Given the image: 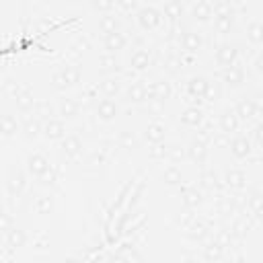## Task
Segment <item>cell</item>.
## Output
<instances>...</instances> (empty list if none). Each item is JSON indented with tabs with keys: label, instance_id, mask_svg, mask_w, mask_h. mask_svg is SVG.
Segmentation results:
<instances>
[{
	"label": "cell",
	"instance_id": "6da1fadb",
	"mask_svg": "<svg viewBox=\"0 0 263 263\" xmlns=\"http://www.w3.org/2000/svg\"><path fill=\"white\" fill-rule=\"evenodd\" d=\"M78 80H80V68L78 66H66L52 76V82H54L56 89H68V86L76 84Z\"/></svg>",
	"mask_w": 263,
	"mask_h": 263
},
{
	"label": "cell",
	"instance_id": "7a4b0ae2",
	"mask_svg": "<svg viewBox=\"0 0 263 263\" xmlns=\"http://www.w3.org/2000/svg\"><path fill=\"white\" fill-rule=\"evenodd\" d=\"M138 23L144 31H154L162 23V13L152 9V7H144V9L138 11Z\"/></svg>",
	"mask_w": 263,
	"mask_h": 263
},
{
	"label": "cell",
	"instance_id": "3957f363",
	"mask_svg": "<svg viewBox=\"0 0 263 263\" xmlns=\"http://www.w3.org/2000/svg\"><path fill=\"white\" fill-rule=\"evenodd\" d=\"M27 185V177H25V173L17 166H11V173H9V194L11 198H21L23 189Z\"/></svg>",
	"mask_w": 263,
	"mask_h": 263
},
{
	"label": "cell",
	"instance_id": "277c9868",
	"mask_svg": "<svg viewBox=\"0 0 263 263\" xmlns=\"http://www.w3.org/2000/svg\"><path fill=\"white\" fill-rule=\"evenodd\" d=\"M27 169H29V173L33 175V177L41 179L43 175L47 173V169H50V162H47V158L43 154H31L27 158Z\"/></svg>",
	"mask_w": 263,
	"mask_h": 263
},
{
	"label": "cell",
	"instance_id": "5b68a950",
	"mask_svg": "<svg viewBox=\"0 0 263 263\" xmlns=\"http://www.w3.org/2000/svg\"><path fill=\"white\" fill-rule=\"evenodd\" d=\"M192 17L200 23H208L214 17V9L210 0H196V5L192 7Z\"/></svg>",
	"mask_w": 263,
	"mask_h": 263
},
{
	"label": "cell",
	"instance_id": "8992f818",
	"mask_svg": "<svg viewBox=\"0 0 263 263\" xmlns=\"http://www.w3.org/2000/svg\"><path fill=\"white\" fill-rule=\"evenodd\" d=\"M236 58H238V50H236V45H230V43L220 45L218 52H216V62H218V66H222V68L234 64Z\"/></svg>",
	"mask_w": 263,
	"mask_h": 263
},
{
	"label": "cell",
	"instance_id": "52a82bcc",
	"mask_svg": "<svg viewBox=\"0 0 263 263\" xmlns=\"http://www.w3.org/2000/svg\"><path fill=\"white\" fill-rule=\"evenodd\" d=\"M117 111H119L117 103H115L113 99H109V97H105V99H101V101L97 103V117H99V119H103V122H111V119H115Z\"/></svg>",
	"mask_w": 263,
	"mask_h": 263
},
{
	"label": "cell",
	"instance_id": "ba28073f",
	"mask_svg": "<svg viewBox=\"0 0 263 263\" xmlns=\"http://www.w3.org/2000/svg\"><path fill=\"white\" fill-rule=\"evenodd\" d=\"M126 97H128V101H132V103H144V101H148V86H146L142 80H136V82H132V84L128 86Z\"/></svg>",
	"mask_w": 263,
	"mask_h": 263
},
{
	"label": "cell",
	"instance_id": "9c48e42d",
	"mask_svg": "<svg viewBox=\"0 0 263 263\" xmlns=\"http://www.w3.org/2000/svg\"><path fill=\"white\" fill-rule=\"evenodd\" d=\"M222 76H224V82H226L228 86H241V84L245 82V70H243V66H238L236 62L230 64V66H226Z\"/></svg>",
	"mask_w": 263,
	"mask_h": 263
},
{
	"label": "cell",
	"instance_id": "30bf717a",
	"mask_svg": "<svg viewBox=\"0 0 263 263\" xmlns=\"http://www.w3.org/2000/svg\"><path fill=\"white\" fill-rule=\"evenodd\" d=\"M41 132H43V136L50 138V140H60V138L66 136V126H64L62 122L50 117V119L45 122V126L41 128Z\"/></svg>",
	"mask_w": 263,
	"mask_h": 263
},
{
	"label": "cell",
	"instance_id": "8fae6325",
	"mask_svg": "<svg viewBox=\"0 0 263 263\" xmlns=\"http://www.w3.org/2000/svg\"><path fill=\"white\" fill-rule=\"evenodd\" d=\"M126 45H128V37L122 31H113V33H107L105 35V50L109 54H115V52L124 50Z\"/></svg>",
	"mask_w": 263,
	"mask_h": 263
},
{
	"label": "cell",
	"instance_id": "7c38bea8",
	"mask_svg": "<svg viewBox=\"0 0 263 263\" xmlns=\"http://www.w3.org/2000/svg\"><path fill=\"white\" fill-rule=\"evenodd\" d=\"M181 45L187 54H198L202 50V35L198 31H185L181 37Z\"/></svg>",
	"mask_w": 263,
	"mask_h": 263
},
{
	"label": "cell",
	"instance_id": "4fadbf2b",
	"mask_svg": "<svg viewBox=\"0 0 263 263\" xmlns=\"http://www.w3.org/2000/svg\"><path fill=\"white\" fill-rule=\"evenodd\" d=\"M208 78H204V76H196V78H192L189 82H187V91H189V95L194 97V99H198V101H202L204 99V95H206V89H208Z\"/></svg>",
	"mask_w": 263,
	"mask_h": 263
},
{
	"label": "cell",
	"instance_id": "5bb4252c",
	"mask_svg": "<svg viewBox=\"0 0 263 263\" xmlns=\"http://www.w3.org/2000/svg\"><path fill=\"white\" fill-rule=\"evenodd\" d=\"M150 97H152V101H164V99H169L171 97V82L169 80H156L152 86H150Z\"/></svg>",
	"mask_w": 263,
	"mask_h": 263
},
{
	"label": "cell",
	"instance_id": "9a60e30c",
	"mask_svg": "<svg viewBox=\"0 0 263 263\" xmlns=\"http://www.w3.org/2000/svg\"><path fill=\"white\" fill-rule=\"evenodd\" d=\"M164 17L171 23H177L183 17V3L181 0H164Z\"/></svg>",
	"mask_w": 263,
	"mask_h": 263
},
{
	"label": "cell",
	"instance_id": "2e32d148",
	"mask_svg": "<svg viewBox=\"0 0 263 263\" xmlns=\"http://www.w3.org/2000/svg\"><path fill=\"white\" fill-rule=\"evenodd\" d=\"M99 89H101V93H103L105 97L113 99V97H117V95L122 93V80H119V78H105V80L99 84Z\"/></svg>",
	"mask_w": 263,
	"mask_h": 263
},
{
	"label": "cell",
	"instance_id": "e0dca14e",
	"mask_svg": "<svg viewBox=\"0 0 263 263\" xmlns=\"http://www.w3.org/2000/svg\"><path fill=\"white\" fill-rule=\"evenodd\" d=\"M238 115L236 111H224L222 117H220V130L224 134H230V132H236L238 130Z\"/></svg>",
	"mask_w": 263,
	"mask_h": 263
},
{
	"label": "cell",
	"instance_id": "ac0fdd59",
	"mask_svg": "<svg viewBox=\"0 0 263 263\" xmlns=\"http://www.w3.org/2000/svg\"><path fill=\"white\" fill-rule=\"evenodd\" d=\"M130 66L134 68V70H146L148 66H150V54L146 52V50H136L134 54H132V58H130Z\"/></svg>",
	"mask_w": 263,
	"mask_h": 263
},
{
	"label": "cell",
	"instance_id": "d6986e66",
	"mask_svg": "<svg viewBox=\"0 0 263 263\" xmlns=\"http://www.w3.org/2000/svg\"><path fill=\"white\" fill-rule=\"evenodd\" d=\"M187 154H189V158L194 160V162H198V164H204L206 162V156H208V148H206V144H202V142H192L189 144V148H187Z\"/></svg>",
	"mask_w": 263,
	"mask_h": 263
},
{
	"label": "cell",
	"instance_id": "ffe728a7",
	"mask_svg": "<svg viewBox=\"0 0 263 263\" xmlns=\"http://www.w3.org/2000/svg\"><path fill=\"white\" fill-rule=\"evenodd\" d=\"M230 150H232V154L236 156V158H247L249 156V152H251V142L247 140V138H234L232 142H230Z\"/></svg>",
	"mask_w": 263,
	"mask_h": 263
},
{
	"label": "cell",
	"instance_id": "44dd1931",
	"mask_svg": "<svg viewBox=\"0 0 263 263\" xmlns=\"http://www.w3.org/2000/svg\"><path fill=\"white\" fill-rule=\"evenodd\" d=\"M19 130V124L13 115L5 113V115H0V134L3 136H15Z\"/></svg>",
	"mask_w": 263,
	"mask_h": 263
},
{
	"label": "cell",
	"instance_id": "7402d4cb",
	"mask_svg": "<svg viewBox=\"0 0 263 263\" xmlns=\"http://www.w3.org/2000/svg\"><path fill=\"white\" fill-rule=\"evenodd\" d=\"M257 113H259V107H257V103L251 101V99L241 101V103L236 105V115L243 117V119H251V117L257 115Z\"/></svg>",
	"mask_w": 263,
	"mask_h": 263
},
{
	"label": "cell",
	"instance_id": "603a6c76",
	"mask_svg": "<svg viewBox=\"0 0 263 263\" xmlns=\"http://www.w3.org/2000/svg\"><path fill=\"white\" fill-rule=\"evenodd\" d=\"M58 111H60L62 117H68V119L70 117H76L78 115V103L74 99H60Z\"/></svg>",
	"mask_w": 263,
	"mask_h": 263
},
{
	"label": "cell",
	"instance_id": "cb8c5ba5",
	"mask_svg": "<svg viewBox=\"0 0 263 263\" xmlns=\"http://www.w3.org/2000/svg\"><path fill=\"white\" fill-rule=\"evenodd\" d=\"M41 128L43 126H41L37 115L35 117H25V122H23V132H25L27 138H37L41 134Z\"/></svg>",
	"mask_w": 263,
	"mask_h": 263
},
{
	"label": "cell",
	"instance_id": "d4e9b609",
	"mask_svg": "<svg viewBox=\"0 0 263 263\" xmlns=\"http://www.w3.org/2000/svg\"><path fill=\"white\" fill-rule=\"evenodd\" d=\"M181 122H183L185 126H189V128H198V126L202 124V111H200L198 107H189V109L181 115Z\"/></svg>",
	"mask_w": 263,
	"mask_h": 263
},
{
	"label": "cell",
	"instance_id": "484cf974",
	"mask_svg": "<svg viewBox=\"0 0 263 263\" xmlns=\"http://www.w3.org/2000/svg\"><path fill=\"white\" fill-rule=\"evenodd\" d=\"M146 140L148 142H152V144H158V142H162L164 140V128L160 126V124H150L148 128H146Z\"/></svg>",
	"mask_w": 263,
	"mask_h": 263
},
{
	"label": "cell",
	"instance_id": "4316f807",
	"mask_svg": "<svg viewBox=\"0 0 263 263\" xmlns=\"http://www.w3.org/2000/svg\"><path fill=\"white\" fill-rule=\"evenodd\" d=\"M80 148H82V144H80V140H78V138H74V136L66 138V140H64V144H62V152H64L68 158L76 156V154L80 152Z\"/></svg>",
	"mask_w": 263,
	"mask_h": 263
},
{
	"label": "cell",
	"instance_id": "83f0119b",
	"mask_svg": "<svg viewBox=\"0 0 263 263\" xmlns=\"http://www.w3.org/2000/svg\"><path fill=\"white\" fill-rule=\"evenodd\" d=\"M99 29L107 35V33H113V31H119V21L113 17V15H105V17H101V21H99Z\"/></svg>",
	"mask_w": 263,
	"mask_h": 263
},
{
	"label": "cell",
	"instance_id": "f1b7e54d",
	"mask_svg": "<svg viewBox=\"0 0 263 263\" xmlns=\"http://www.w3.org/2000/svg\"><path fill=\"white\" fill-rule=\"evenodd\" d=\"M214 9V17H232V5L230 0H216V3L212 5Z\"/></svg>",
	"mask_w": 263,
	"mask_h": 263
},
{
	"label": "cell",
	"instance_id": "f546056e",
	"mask_svg": "<svg viewBox=\"0 0 263 263\" xmlns=\"http://www.w3.org/2000/svg\"><path fill=\"white\" fill-rule=\"evenodd\" d=\"M162 179H164V183H169V185H177V183H181V171H179L177 166H169V169H164V173H162Z\"/></svg>",
	"mask_w": 263,
	"mask_h": 263
},
{
	"label": "cell",
	"instance_id": "4dcf8cb0",
	"mask_svg": "<svg viewBox=\"0 0 263 263\" xmlns=\"http://www.w3.org/2000/svg\"><path fill=\"white\" fill-rule=\"evenodd\" d=\"M226 183L230 187H243L245 185V173L243 171H236V169L228 171L226 173Z\"/></svg>",
	"mask_w": 263,
	"mask_h": 263
},
{
	"label": "cell",
	"instance_id": "1f68e13d",
	"mask_svg": "<svg viewBox=\"0 0 263 263\" xmlns=\"http://www.w3.org/2000/svg\"><path fill=\"white\" fill-rule=\"evenodd\" d=\"M232 25H234V15L232 17H216V31L220 35H226L232 31Z\"/></svg>",
	"mask_w": 263,
	"mask_h": 263
},
{
	"label": "cell",
	"instance_id": "d6a6232c",
	"mask_svg": "<svg viewBox=\"0 0 263 263\" xmlns=\"http://www.w3.org/2000/svg\"><path fill=\"white\" fill-rule=\"evenodd\" d=\"M7 241H9V247H23L25 245V232L19 230V228H9Z\"/></svg>",
	"mask_w": 263,
	"mask_h": 263
},
{
	"label": "cell",
	"instance_id": "836d02e7",
	"mask_svg": "<svg viewBox=\"0 0 263 263\" xmlns=\"http://www.w3.org/2000/svg\"><path fill=\"white\" fill-rule=\"evenodd\" d=\"M15 99H17V107H19L21 111H31V109L35 107V103H33V97H31L29 93H19Z\"/></svg>",
	"mask_w": 263,
	"mask_h": 263
},
{
	"label": "cell",
	"instance_id": "e575fe53",
	"mask_svg": "<svg viewBox=\"0 0 263 263\" xmlns=\"http://www.w3.org/2000/svg\"><path fill=\"white\" fill-rule=\"evenodd\" d=\"M247 37H249L251 43L259 45V43H261V23H253V25L247 29Z\"/></svg>",
	"mask_w": 263,
	"mask_h": 263
},
{
	"label": "cell",
	"instance_id": "d590c367",
	"mask_svg": "<svg viewBox=\"0 0 263 263\" xmlns=\"http://www.w3.org/2000/svg\"><path fill=\"white\" fill-rule=\"evenodd\" d=\"M99 64H101V68H103V70H117V58H115V54L101 56Z\"/></svg>",
	"mask_w": 263,
	"mask_h": 263
},
{
	"label": "cell",
	"instance_id": "8d00e7d4",
	"mask_svg": "<svg viewBox=\"0 0 263 263\" xmlns=\"http://www.w3.org/2000/svg\"><path fill=\"white\" fill-rule=\"evenodd\" d=\"M33 109H35V115H37L39 119H41V117H47V119H50V117L54 115V109H52L50 103H39V105H35Z\"/></svg>",
	"mask_w": 263,
	"mask_h": 263
},
{
	"label": "cell",
	"instance_id": "74e56055",
	"mask_svg": "<svg viewBox=\"0 0 263 263\" xmlns=\"http://www.w3.org/2000/svg\"><path fill=\"white\" fill-rule=\"evenodd\" d=\"M200 202H202V196H200L198 192H187V194L183 196V204H185L187 208H196Z\"/></svg>",
	"mask_w": 263,
	"mask_h": 263
},
{
	"label": "cell",
	"instance_id": "f35d334b",
	"mask_svg": "<svg viewBox=\"0 0 263 263\" xmlns=\"http://www.w3.org/2000/svg\"><path fill=\"white\" fill-rule=\"evenodd\" d=\"M35 208H37L39 214H50V210H52V200H50L47 196H41V198L37 200Z\"/></svg>",
	"mask_w": 263,
	"mask_h": 263
},
{
	"label": "cell",
	"instance_id": "ab89813d",
	"mask_svg": "<svg viewBox=\"0 0 263 263\" xmlns=\"http://www.w3.org/2000/svg\"><path fill=\"white\" fill-rule=\"evenodd\" d=\"M202 181H204V187H208V189H216L218 187V177H216V173H204V177H202Z\"/></svg>",
	"mask_w": 263,
	"mask_h": 263
},
{
	"label": "cell",
	"instance_id": "60d3db41",
	"mask_svg": "<svg viewBox=\"0 0 263 263\" xmlns=\"http://www.w3.org/2000/svg\"><path fill=\"white\" fill-rule=\"evenodd\" d=\"M119 144H122V148H134L136 146V136L132 132H124L119 136Z\"/></svg>",
	"mask_w": 263,
	"mask_h": 263
},
{
	"label": "cell",
	"instance_id": "b9f144b4",
	"mask_svg": "<svg viewBox=\"0 0 263 263\" xmlns=\"http://www.w3.org/2000/svg\"><path fill=\"white\" fill-rule=\"evenodd\" d=\"M93 5H95V9H97V11H101V13H109V11L113 9V5H115V3H113V0H95Z\"/></svg>",
	"mask_w": 263,
	"mask_h": 263
},
{
	"label": "cell",
	"instance_id": "7bdbcfd3",
	"mask_svg": "<svg viewBox=\"0 0 263 263\" xmlns=\"http://www.w3.org/2000/svg\"><path fill=\"white\" fill-rule=\"evenodd\" d=\"M5 91H7L9 95H15V97L21 93V91H19V84H17L15 80H7V82H5Z\"/></svg>",
	"mask_w": 263,
	"mask_h": 263
},
{
	"label": "cell",
	"instance_id": "ee69618b",
	"mask_svg": "<svg viewBox=\"0 0 263 263\" xmlns=\"http://www.w3.org/2000/svg\"><path fill=\"white\" fill-rule=\"evenodd\" d=\"M169 154H171L173 160H179V158L185 156V150H183L181 146H171V148H169Z\"/></svg>",
	"mask_w": 263,
	"mask_h": 263
},
{
	"label": "cell",
	"instance_id": "f6af8a7d",
	"mask_svg": "<svg viewBox=\"0 0 263 263\" xmlns=\"http://www.w3.org/2000/svg\"><path fill=\"white\" fill-rule=\"evenodd\" d=\"M226 136H228V134L222 132V136H218V138L212 136V140H214V144H218V146H226Z\"/></svg>",
	"mask_w": 263,
	"mask_h": 263
},
{
	"label": "cell",
	"instance_id": "bcb514c9",
	"mask_svg": "<svg viewBox=\"0 0 263 263\" xmlns=\"http://www.w3.org/2000/svg\"><path fill=\"white\" fill-rule=\"evenodd\" d=\"M3 216H5V214H3V206H0V218H3Z\"/></svg>",
	"mask_w": 263,
	"mask_h": 263
}]
</instances>
